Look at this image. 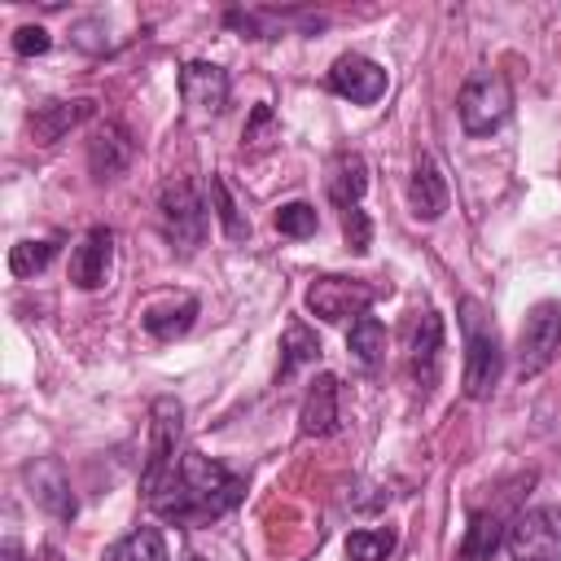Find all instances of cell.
<instances>
[{"label": "cell", "mask_w": 561, "mask_h": 561, "mask_svg": "<svg viewBox=\"0 0 561 561\" xmlns=\"http://www.w3.org/2000/svg\"><path fill=\"white\" fill-rule=\"evenodd\" d=\"M377 298V285L368 280H351V276H316L307 285V311L320 316L324 324H337V320H351V316H364Z\"/></svg>", "instance_id": "8"}, {"label": "cell", "mask_w": 561, "mask_h": 561, "mask_svg": "<svg viewBox=\"0 0 561 561\" xmlns=\"http://www.w3.org/2000/svg\"><path fill=\"white\" fill-rule=\"evenodd\" d=\"M364 188H368V162L359 153H337L333 167H329V197H333V206L337 210L355 206L364 197Z\"/></svg>", "instance_id": "19"}, {"label": "cell", "mask_w": 561, "mask_h": 561, "mask_svg": "<svg viewBox=\"0 0 561 561\" xmlns=\"http://www.w3.org/2000/svg\"><path fill=\"white\" fill-rule=\"evenodd\" d=\"M92 114H96V101H92V96L44 101V105L31 110L26 127H31V140H35V145H53V140H61L66 131H75V127H79L83 118H92Z\"/></svg>", "instance_id": "12"}, {"label": "cell", "mask_w": 561, "mask_h": 561, "mask_svg": "<svg viewBox=\"0 0 561 561\" xmlns=\"http://www.w3.org/2000/svg\"><path fill=\"white\" fill-rule=\"evenodd\" d=\"M193 316H197V298H180L171 307H149L145 311V333L171 342V337H180V333L193 329Z\"/></svg>", "instance_id": "22"}, {"label": "cell", "mask_w": 561, "mask_h": 561, "mask_svg": "<svg viewBox=\"0 0 561 561\" xmlns=\"http://www.w3.org/2000/svg\"><path fill=\"white\" fill-rule=\"evenodd\" d=\"M408 206H412V215H416L421 224H434V219L447 210V180H443V171H438V162H434L430 153H421L416 167H412Z\"/></svg>", "instance_id": "15"}, {"label": "cell", "mask_w": 561, "mask_h": 561, "mask_svg": "<svg viewBox=\"0 0 561 561\" xmlns=\"http://www.w3.org/2000/svg\"><path fill=\"white\" fill-rule=\"evenodd\" d=\"M337 215H342L346 250H351V254H368V245H373V219H368V210L355 202V206H342Z\"/></svg>", "instance_id": "27"}, {"label": "cell", "mask_w": 561, "mask_h": 561, "mask_svg": "<svg viewBox=\"0 0 561 561\" xmlns=\"http://www.w3.org/2000/svg\"><path fill=\"white\" fill-rule=\"evenodd\" d=\"M508 557L513 561H561V504L526 508L508 522Z\"/></svg>", "instance_id": "6"}, {"label": "cell", "mask_w": 561, "mask_h": 561, "mask_svg": "<svg viewBox=\"0 0 561 561\" xmlns=\"http://www.w3.org/2000/svg\"><path fill=\"white\" fill-rule=\"evenodd\" d=\"M456 110H460V127L469 136H491L495 127H504V118L513 110V88L500 70H478L465 79Z\"/></svg>", "instance_id": "4"}, {"label": "cell", "mask_w": 561, "mask_h": 561, "mask_svg": "<svg viewBox=\"0 0 561 561\" xmlns=\"http://www.w3.org/2000/svg\"><path fill=\"white\" fill-rule=\"evenodd\" d=\"M127 162H131V140H127V131H123L118 123L101 127V131L92 136V145H88V167H92V175H96V180H114Z\"/></svg>", "instance_id": "17"}, {"label": "cell", "mask_w": 561, "mask_h": 561, "mask_svg": "<svg viewBox=\"0 0 561 561\" xmlns=\"http://www.w3.org/2000/svg\"><path fill=\"white\" fill-rule=\"evenodd\" d=\"M110 263H114V232L105 224H96L70 254V280L79 289H101L110 280Z\"/></svg>", "instance_id": "11"}, {"label": "cell", "mask_w": 561, "mask_h": 561, "mask_svg": "<svg viewBox=\"0 0 561 561\" xmlns=\"http://www.w3.org/2000/svg\"><path fill=\"white\" fill-rule=\"evenodd\" d=\"M316 228H320V219H316V206H307V202H285L276 210V232L280 237H311Z\"/></svg>", "instance_id": "28"}, {"label": "cell", "mask_w": 561, "mask_h": 561, "mask_svg": "<svg viewBox=\"0 0 561 561\" xmlns=\"http://www.w3.org/2000/svg\"><path fill=\"white\" fill-rule=\"evenodd\" d=\"M386 83H390V79H386V66H377V61L364 57V53H342V57L333 61V70H329V88H333L337 96L355 101V105L381 101Z\"/></svg>", "instance_id": "9"}, {"label": "cell", "mask_w": 561, "mask_h": 561, "mask_svg": "<svg viewBox=\"0 0 561 561\" xmlns=\"http://www.w3.org/2000/svg\"><path fill=\"white\" fill-rule=\"evenodd\" d=\"M280 351L285 355H280V373L276 377H289L298 364H316L320 359V337L302 320H289L285 324V337H280Z\"/></svg>", "instance_id": "23"}, {"label": "cell", "mask_w": 561, "mask_h": 561, "mask_svg": "<svg viewBox=\"0 0 561 561\" xmlns=\"http://www.w3.org/2000/svg\"><path fill=\"white\" fill-rule=\"evenodd\" d=\"M210 202H215V219L224 224L228 241H250V219L237 210V202H232L224 175H210Z\"/></svg>", "instance_id": "25"}, {"label": "cell", "mask_w": 561, "mask_h": 561, "mask_svg": "<svg viewBox=\"0 0 561 561\" xmlns=\"http://www.w3.org/2000/svg\"><path fill=\"white\" fill-rule=\"evenodd\" d=\"M399 535L390 526H377V530H351L346 535V557L351 561H386L394 552Z\"/></svg>", "instance_id": "24"}, {"label": "cell", "mask_w": 561, "mask_h": 561, "mask_svg": "<svg viewBox=\"0 0 561 561\" xmlns=\"http://www.w3.org/2000/svg\"><path fill=\"white\" fill-rule=\"evenodd\" d=\"M110 561H171V552H167V539L158 526H136L131 535H123L110 548Z\"/></svg>", "instance_id": "21"}, {"label": "cell", "mask_w": 561, "mask_h": 561, "mask_svg": "<svg viewBox=\"0 0 561 561\" xmlns=\"http://www.w3.org/2000/svg\"><path fill=\"white\" fill-rule=\"evenodd\" d=\"M508 526L500 522V513H486V508H473L469 513V526H465V539H460V561H491L504 543Z\"/></svg>", "instance_id": "18"}, {"label": "cell", "mask_w": 561, "mask_h": 561, "mask_svg": "<svg viewBox=\"0 0 561 561\" xmlns=\"http://www.w3.org/2000/svg\"><path fill=\"white\" fill-rule=\"evenodd\" d=\"M241 495H245V482L232 469H224L219 460H210L202 451H184L175 478L149 504L158 508V517H167L175 526H197V522H215L228 508H237Z\"/></svg>", "instance_id": "1"}, {"label": "cell", "mask_w": 561, "mask_h": 561, "mask_svg": "<svg viewBox=\"0 0 561 561\" xmlns=\"http://www.w3.org/2000/svg\"><path fill=\"white\" fill-rule=\"evenodd\" d=\"M158 219H162L167 241L180 254H193L206 241V202H202V193H197L193 180H167L162 184V193H158Z\"/></svg>", "instance_id": "5"}, {"label": "cell", "mask_w": 561, "mask_h": 561, "mask_svg": "<svg viewBox=\"0 0 561 561\" xmlns=\"http://www.w3.org/2000/svg\"><path fill=\"white\" fill-rule=\"evenodd\" d=\"M438 346H443V320H438V311L425 307L412 329V342H408V368L421 390H430L438 381Z\"/></svg>", "instance_id": "14"}, {"label": "cell", "mask_w": 561, "mask_h": 561, "mask_svg": "<svg viewBox=\"0 0 561 561\" xmlns=\"http://www.w3.org/2000/svg\"><path fill=\"white\" fill-rule=\"evenodd\" d=\"M180 430H184V403L175 394L153 399L149 408V451H145V469H140V495L158 500L167 491V482L175 478V447H180Z\"/></svg>", "instance_id": "3"}, {"label": "cell", "mask_w": 561, "mask_h": 561, "mask_svg": "<svg viewBox=\"0 0 561 561\" xmlns=\"http://www.w3.org/2000/svg\"><path fill=\"white\" fill-rule=\"evenodd\" d=\"M53 254H57V241H18L9 250V272L13 276H35L53 263Z\"/></svg>", "instance_id": "26"}, {"label": "cell", "mask_w": 561, "mask_h": 561, "mask_svg": "<svg viewBox=\"0 0 561 561\" xmlns=\"http://www.w3.org/2000/svg\"><path fill=\"white\" fill-rule=\"evenodd\" d=\"M48 31L44 26H18L13 31V53L18 57H39V53H48Z\"/></svg>", "instance_id": "29"}, {"label": "cell", "mask_w": 561, "mask_h": 561, "mask_svg": "<svg viewBox=\"0 0 561 561\" xmlns=\"http://www.w3.org/2000/svg\"><path fill=\"white\" fill-rule=\"evenodd\" d=\"M22 478H26L31 500H35L39 508H48V513L61 517V522L75 517V495H70V478H66L61 460H35V465L22 469Z\"/></svg>", "instance_id": "13"}, {"label": "cell", "mask_w": 561, "mask_h": 561, "mask_svg": "<svg viewBox=\"0 0 561 561\" xmlns=\"http://www.w3.org/2000/svg\"><path fill=\"white\" fill-rule=\"evenodd\" d=\"M4 561H18V543H13V539L4 543Z\"/></svg>", "instance_id": "30"}, {"label": "cell", "mask_w": 561, "mask_h": 561, "mask_svg": "<svg viewBox=\"0 0 561 561\" xmlns=\"http://www.w3.org/2000/svg\"><path fill=\"white\" fill-rule=\"evenodd\" d=\"M456 311H460V333H465V377H460V386H465L469 399H486L500 386V373H504L500 329H495L491 311L469 294L456 302Z\"/></svg>", "instance_id": "2"}, {"label": "cell", "mask_w": 561, "mask_h": 561, "mask_svg": "<svg viewBox=\"0 0 561 561\" xmlns=\"http://www.w3.org/2000/svg\"><path fill=\"white\" fill-rule=\"evenodd\" d=\"M561 351V302L543 298L526 311L522 333H517V373L522 377H539Z\"/></svg>", "instance_id": "7"}, {"label": "cell", "mask_w": 561, "mask_h": 561, "mask_svg": "<svg viewBox=\"0 0 561 561\" xmlns=\"http://www.w3.org/2000/svg\"><path fill=\"white\" fill-rule=\"evenodd\" d=\"M298 430L307 438H324L337 430V377L333 373H320L307 394H302V408H298Z\"/></svg>", "instance_id": "16"}, {"label": "cell", "mask_w": 561, "mask_h": 561, "mask_svg": "<svg viewBox=\"0 0 561 561\" xmlns=\"http://www.w3.org/2000/svg\"><path fill=\"white\" fill-rule=\"evenodd\" d=\"M180 96H184L188 114L215 118L228 105V75L210 61H188V66H180Z\"/></svg>", "instance_id": "10"}, {"label": "cell", "mask_w": 561, "mask_h": 561, "mask_svg": "<svg viewBox=\"0 0 561 561\" xmlns=\"http://www.w3.org/2000/svg\"><path fill=\"white\" fill-rule=\"evenodd\" d=\"M346 351L364 364V368H377L381 364V355H386V329H381V320L377 316H355L351 320V333H346Z\"/></svg>", "instance_id": "20"}]
</instances>
